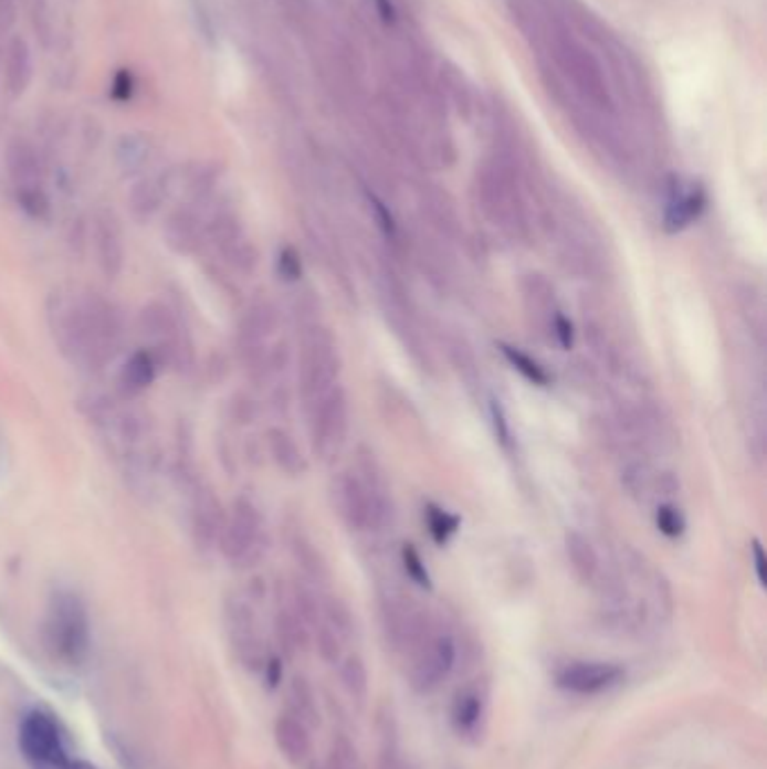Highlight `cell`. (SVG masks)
Instances as JSON below:
<instances>
[{"mask_svg": "<svg viewBox=\"0 0 767 769\" xmlns=\"http://www.w3.org/2000/svg\"><path fill=\"white\" fill-rule=\"evenodd\" d=\"M19 210L32 219V221H50L52 217V201L48 197V189H28V191H17L14 194Z\"/></svg>", "mask_w": 767, "mask_h": 769, "instance_id": "28", "label": "cell"}, {"mask_svg": "<svg viewBox=\"0 0 767 769\" xmlns=\"http://www.w3.org/2000/svg\"><path fill=\"white\" fill-rule=\"evenodd\" d=\"M626 491L634 497H647L651 495L653 488H660V475H653L651 468L642 462H632L623 468V477H621Z\"/></svg>", "mask_w": 767, "mask_h": 769, "instance_id": "27", "label": "cell"}, {"mask_svg": "<svg viewBox=\"0 0 767 769\" xmlns=\"http://www.w3.org/2000/svg\"><path fill=\"white\" fill-rule=\"evenodd\" d=\"M502 354H504V358L511 362V365H514L527 380H532V382H536V384H547L549 382V376H547V371L534 360V358H529L527 354H523V351H518V349H514V347H502Z\"/></svg>", "mask_w": 767, "mask_h": 769, "instance_id": "31", "label": "cell"}, {"mask_svg": "<svg viewBox=\"0 0 767 769\" xmlns=\"http://www.w3.org/2000/svg\"><path fill=\"white\" fill-rule=\"evenodd\" d=\"M376 8H378V14H380L382 21H386V23H395L397 10H395V6H392V0H376Z\"/></svg>", "mask_w": 767, "mask_h": 769, "instance_id": "44", "label": "cell"}, {"mask_svg": "<svg viewBox=\"0 0 767 769\" xmlns=\"http://www.w3.org/2000/svg\"><path fill=\"white\" fill-rule=\"evenodd\" d=\"M308 417L315 455L332 457L334 453H338L349 428V405L345 390L336 384L332 392H327L308 408Z\"/></svg>", "mask_w": 767, "mask_h": 769, "instance_id": "10", "label": "cell"}, {"mask_svg": "<svg viewBox=\"0 0 767 769\" xmlns=\"http://www.w3.org/2000/svg\"><path fill=\"white\" fill-rule=\"evenodd\" d=\"M0 71H3L6 93L12 99H19L28 93L34 77V59H32L30 43L21 34L10 36L3 50V63H0Z\"/></svg>", "mask_w": 767, "mask_h": 769, "instance_id": "16", "label": "cell"}, {"mask_svg": "<svg viewBox=\"0 0 767 769\" xmlns=\"http://www.w3.org/2000/svg\"><path fill=\"white\" fill-rule=\"evenodd\" d=\"M162 239L174 254H180V256L199 254L208 245L203 210L180 203L176 210L167 214L162 225Z\"/></svg>", "mask_w": 767, "mask_h": 769, "instance_id": "13", "label": "cell"}, {"mask_svg": "<svg viewBox=\"0 0 767 769\" xmlns=\"http://www.w3.org/2000/svg\"><path fill=\"white\" fill-rule=\"evenodd\" d=\"M48 327L61 356L84 373L104 371L126 336L124 315L113 299L73 286L48 297Z\"/></svg>", "mask_w": 767, "mask_h": 769, "instance_id": "1", "label": "cell"}, {"mask_svg": "<svg viewBox=\"0 0 767 769\" xmlns=\"http://www.w3.org/2000/svg\"><path fill=\"white\" fill-rule=\"evenodd\" d=\"M549 327H551V334H554V338L558 340L560 347L569 349L574 345V329H571V323L565 315L554 310L551 317H549Z\"/></svg>", "mask_w": 767, "mask_h": 769, "instance_id": "39", "label": "cell"}, {"mask_svg": "<svg viewBox=\"0 0 767 769\" xmlns=\"http://www.w3.org/2000/svg\"><path fill=\"white\" fill-rule=\"evenodd\" d=\"M453 725L460 736H475L484 720V697L477 688H462L453 702Z\"/></svg>", "mask_w": 767, "mask_h": 769, "instance_id": "23", "label": "cell"}, {"mask_svg": "<svg viewBox=\"0 0 767 769\" xmlns=\"http://www.w3.org/2000/svg\"><path fill=\"white\" fill-rule=\"evenodd\" d=\"M0 63H3V48H0Z\"/></svg>", "mask_w": 767, "mask_h": 769, "instance_id": "47", "label": "cell"}, {"mask_svg": "<svg viewBox=\"0 0 767 769\" xmlns=\"http://www.w3.org/2000/svg\"><path fill=\"white\" fill-rule=\"evenodd\" d=\"M45 644L63 666H82L91 653V617L80 594L56 590L45 614Z\"/></svg>", "mask_w": 767, "mask_h": 769, "instance_id": "2", "label": "cell"}, {"mask_svg": "<svg viewBox=\"0 0 767 769\" xmlns=\"http://www.w3.org/2000/svg\"><path fill=\"white\" fill-rule=\"evenodd\" d=\"M658 527L664 536H671V538H677L682 536L684 531V518L680 516V510L673 508V506H660L658 508Z\"/></svg>", "mask_w": 767, "mask_h": 769, "instance_id": "37", "label": "cell"}, {"mask_svg": "<svg viewBox=\"0 0 767 769\" xmlns=\"http://www.w3.org/2000/svg\"><path fill=\"white\" fill-rule=\"evenodd\" d=\"M71 769H97V767H93L91 762H84V760H73Z\"/></svg>", "mask_w": 767, "mask_h": 769, "instance_id": "46", "label": "cell"}, {"mask_svg": "<svg viewBox=\"0 0 767 769\" xmlns=\"http://www.w3.org/2000/svg\"><path fill=\"white\" fill-rule=\"evenodd\" d=\"M134 93H136V77L132 71H117L113 75V82H111V97L115 102H132L134 99Z\"/></svg>", "mask_w": 767, "mask_h": 769, "instance_id": "35", "label": "cell"}, {"mask_svg": "<svg viewBox=\"0 0 767 769\" xmlns=\"http://www.w3.org/2000/svg\"><path fill=\"white\" fill-rule=\"evenodd\" d=\"M323 621L343 639H351L354 634V617L349 612V608L340 601V599H327L323 605Z\"/></svg>", "mask_w": 767, "mask_h": 769, "instance_id": "29", "label": "cell"}, {"mask_svg": "<svg viewBox=\"0 0 767 769\" xmlns=\"http://www.w3.org/2000/svg\"><path fill=\"white\" fill-rule=\"evenodd\" d=\"M217 547L223 558L239 569L260 565L266 556L269 531L264 513L248 495H239L225 513V523Z\"/></svg>", "mask_w": 767, "mask_h": 769, "instance_id": "4", "label": "cell"}, {"mask_svg": "<svg viewBox=\"0 0 767 769\" xmlns=\"http://www.w3.org/2000/svg\"><path fill=\"white\" fill-rule=\"evenodd\" d=\"M91 239L95 250V262L106 280H117L126 264L124 230L113 210H97L91 223Z\"/></svg>", "mask_w": 767, "mask_h": 769, "instance_id": "11", "label": "cell"}, {"mask_svg": "<svg viewBox=\"0 0 767 769\" xmlns=\"http://www.w3.org/2000/svg\"><path fill=\"white\" fill-rule=\"evenodd\" d=\"M275 740H277L280 751L286 756V760H291L295 765L304 762L311 754L308 727L291 714L280 716V720L275 723Z\"/></svg>", "mask_w": 767, "mask_h": 769, "instance_id": "21", "label": "cell"}, {"mask_svg": "<svg viewBox=\"0 0 767 769\" xmlns=\"http://www.w3.org/2000/svg\"><path fill=\"white\" fill-rule=\"evenodd\" d=\"M158 362L147 349H138L132 356H126L117 371V390L122 399L134 401L145 394L158 376Z\"/></svg>", "mask_w": 767, "mask_h": 769, "instance_id": "17", "label": "cell"}, {"mask_svg": "<svg viewBox=\"0 0 767 769\" xmlns=\"http://www.w3.org/2000/svg\"><path fill=\"white\" fill-rule=\"evenodd\" d=\"M19 749L32 769H71L75 760L69 756L56 720L41 709L21 720Z\"/></svg>", "mask_w": 767, "mask_h": 769, "instance_id": "7", "label": "cell"}, {"mask_svg": "<svg viewBox=\"0 0 767 769\" xmlns=\"http://www.w3.org/2000/svg\"><path fill=\"white\" fill-rule=\"evenodd\" d=\"M428 527H430L437 542H445L449 540V536L458 529V518L449 516V513L437 508V506H428Z\"/></svg>", "mask_w": 767, "mask_h": 769, "instance_id": "33", "label": "cell"}, {"mask_svg": "<svg viewBox=\"0 0 767 769\" xmlns=\"http://www.w3.org/2000/svg\"><path fill=\"white\" fill-rule=\"evenodd\" d=\"M6 167L8 176L12 180L14 194L17 191H28V189H43L45 182V171H43V160L34 143L28 138H14L10 140L6 149Z\"/></svg>", "mask_w": 767, "mask_h": 769, "instance_id": "14", "label": "cell"}, {"mask_svg": "<svg viewBox=\"0 0 767 769\" xmlns=\"http://www.w3.org/2000/svg\"><path fill=\"white\" fill-rule=\"evenodd\" d=\"M232 414L239 423H250L254 421V417H258V405H254V401L245 394H237L232 399Z\"/></svg>", "mask_w": 767, "mask_h": 769, "instance_id": "40", "label": "cell"}, {"mask_svg": "<svg viewBox=\"0 0 767 769\" xmlns=\"http://www.w3.org/2000/svg\"><path fill=\"white\" fill-rule=\"evenodd\" d=\"M338 373L340 356L334 336L317 323L304 327L300 351V397L306 410L336 388Z\"/></svg>", "mask_w": 767, "mask_h": 769, "instance_id": "5", "label": "cell"}, {"mask_svg": "<svg viewBox=\"0 0 767 769\" xmlns=\"http://www.w3.org/2000/svg\"><path fill=\"white\" fill-rule=\"evenodd\" d=\"M206 243L214 247L221 262L239 275H252L260 264V250L248 236L234 210L217 206L206 217Z\"/></svg>", "mask_w": 767, "mask_h": 769, "instance_id": "6", "label": "cell"}, {"mask_svg": "<svg viewBox=\"0 0 767 769\" xmlns=\"http://www.w3.org/2000/svg\"><path fill=\"white\" fill-rule=\"evenodd\" d=\"M288 697H291V716L302 720L306 727H317L319 725L317 702H315L311 684L304 677H295L293 680Z\"/></svg>", "mask_w": 767, "mask_h": 769, "instance_id": "24", "label": "cell"}, {"mask_svg": "<svg viewBox=\"0 0 767 769\" xmlns=\"http://www.w3.org/2000/svg\"><path fill=\"white\" fill-rule=\"evenodd\" d=\"M266 680L271 686H277L282 682V662L277 657H273L269 664H266Z\"/></svg>", "mask_w": 767, "mask_h": 769, "instance_id": "45", "label": "cell"}, {"mask_svg": "<svg viewBox=\"0 0 767 769\" xmlns=\"http://www.w3.org/2000/svg\"><path fill=\"white\" fill-rule=\"evenodd\" d=\"M406 662L410 666L408 682L417 693L428 695L437 691L441 682L451 675L458 662V644L453 634L434 628Z\"/></svg>", "mask_w": 767, "mask_h": 769, "instance_id": "8", "label": "cell"}, {"mask_svg": "<svg viewBox=\"0 0 767 769\" xmlns=\"http://www.w3.org/2000/svg\"><path fill=\"white\" fill-rule=\"evenodd\" d=\"M491 414H493V425H495V434H497L500 443H502V445H511V430H508L504 410H502V405H500L497 401H493Z\"/></svg>", "mask_w": 767, "mask_h": 769, "instance_id": "42", "label": "cell"}, {"mask_svg": "<svg viewBox=\"0 0 767 769\" xmlns=\"http://www.w3.org/2000/svg\"><path fill=\"white\" fill-rule=\"evenodd\" d=\"M752 558H754V569H756V579L760 586L767 583V558H765V551L760 547V542L756 540L752 545Z\"/></svg>", "mask_w": 767, "mask_h": 769, "instance_id": "43", "label": "cell"}, {"mask_svg": "<svg viewBox=\"0 0 767 769\" xmlns=\"http://www.w3.org/2000/svg\"><path fill=\"white\" fill-rule=\"evenodd\" d=\"M403 565H406V571L410 579L421 586V588H430V573L421 560V556L417 554V549L412 545H406L403 547Z\"/></svg>", "mask_w": 767, "mask_h": 769, "instance_id": "34", "label": "cell"}, {"mask_svg": "<svg viewBox=\"0 0 767 769\" xmlns=\"http://www.w3.org/2000/svg\"><path fill=\"white\" fill-rule=\"evenodd\" d=\"M369 206L374 210V219H376L380 232L386 234L388 239H395L397 236V221H395L392 212L386 206H382L376 197H371V194H369Z\"/></svg>", "mask_w": 767, "mask_h": 769, "instance_id": "38", "label": "cell"}, {"mask_svg": "<svg viewBox=\"0 0 767 769\" xmlns=\"http://www.w3.org/2000/svg\"><path fill=\"white\" fill-rule=\"evenodd\" d=\"M154 156V143L147 134H124L115 145V160L124 173H140Z\"/></svg>", "mask_w": 767, "mask_h": 769, "instance_id": "22", "label": "cell"}, {"mask_svg": "<svg viewBox=\"0 0 767 769\" xmlns=\"http://www.w3.org/2000/svg\"><path fill=\"white\" fill-rule=\"evenodd\" d=\"M19 21L17 0H0V34H8Z\"/></svg>", "mask_w": 767, "mask_h": 769, "instance_id": "41", "label": "cell"}, {"mask_svg": "<svg viewBox=\"0 0 767 769\" xmlns=\"http://www.w3.org/2000/svg\"><path fill=\"white\" fill-rule=\"evenodd\" d=\"M707 206L705 189L697 185H684L677 176L671 178L669 201L664 212V228L669 232L684 230L693 219H697Z\"/></svg>", "mask_w": 767, "mask_h": 769, "instance_id": "15", "label": "cell"}, {"mask_svg": "<svg viewBox=\"0 0 767 769\" xmlns=\"http://www.w3.org/2000/svg\"><path fill=\"white\" fill-rule=\"evenodd\" d=\"M340 680L347 688V693L358 702L363 704L367 699V693H369V673H367V666L365 662L358 657V655H347L340 664Z\"/></svg>", "mask_w": 767, "mask_h": 769, "instance_id": "25", "label": "cell"}, {"mask_svg": "<svg viewBox=\"0 0 767 769\" xmlns=\"http://www.w3.org/2000/svg\"><path fill=\"white\" fill-rule=\"evenodd\" d=\"M288 545H291V551L293 556L297 558V562L302 565V569L313 576V579H323L325 576V562L323 558H319V554L315 551V547L306 540V536L297 529H288Z\"/></svg>", "mask_w": 767, "mask_h": 769, "instance_id": "26", "label": "cell"}, {"mask_svg": "<svg viewBox=\"0 0 767 769\" xmlns=\"http://www.w3.org/2000/svg\"><path fill=\"white\" fill-rule=\"evenodd\" d=\"M28 3H30V0H28Z\"/></svg>", "mask_w": 767, "mask_h": 769, "instance_id": "48", "label": "cell"}, {"mask_svg": "<svg viewBox=\"0 0 767 769\" xmlns=\"http://www.w3.org/2000/svg\"><path fill=\"white\" fill-rule=\"evenodd\" d=\"M165 201H167V187H165L162 176L138 178L132 185L129 194H126V206H129V212L138 223L151 221L160 212Z\"/></svg>", "mask_w": 767, "mask_h": 769, "instance_id": "18", "label": "cell"}, {"mask_svg": "<svg viewBox=\"0 0 767 769\" xmlns=\"http://www.w3.org/2000/svg\"><path fill=\"white\" fill-rule=\"evenodd\" d=\"M266 445H269V455L273 457L275 466L282 473L297 477L306 471V460L300 451L297 441L284 428H271L266 432Z\"/></svg>", "mask_w": 767, "mask_h": 769, "instance_id": "20", "label": "cell"}, {"mask_svg": "<svg viewBox=\"0 0 767 769\" xmlns=\"http://www.w3.org/2000/svg\"><path fill=\"white\" fill-rule=\"evenodd\" d=\"M621 666L610 662H571L554 673L558 688L574 695H599L623 682Z\"/></svg>", "mask_w": 767, "mask_h": 769, "instance_id": "12", "label": "cell"}, {"mask_svg": "<svg viewBox=\"0 0 767 769\" xmlns=\"http://www.w3.org/2000/svg\"><path fill=\"white\" fill-rule=\"evenodd\" d=\"M565 551H567L574 576H577L581 583L595 586L601 579L599 554L586 536H581L577 531L567 534L565 536Z\"/></svg>", "mask_w": 767, "mask_h": 769, "instance_id": "19", "label": "cell"}, {"mask_svg": "<svg viewBox=\"0 0 767 769\" xmlns=\"http://www.w3.org/2000/svg\"><path fill=\"white\" fill-rule=\"evenodd\" d=\"M189 495V536L199 551H212L219 545V536L225 523V508L214 488L197 475L185 484Z\"/></svg>", "mask_w": 767, "mask_h": 769, "instance_id": "9", "label": "cell"}, {"mask_svg": "<svg viewBox=\"0 0 767 769\" xmlns=\"http://www.w3.org/2000/svg\"><path fill=\"white\" fill-rule=\"evenodd\" d=\"M136 329L160 367L167 365L180 373L195 369V345L171 306L165 302L145 304L136 317Z\"/></svg>", "mask_w": 767, "mask_h": 769, "instance_id": "3", "label": "cell"}, {"mask_svg": "<svg viewBox=\"0 0 767 769\" xmlns=\"http://www.w3.org/2000/svg\"><path fill=\"white\" fill-rule=\"evenodd\" d=\"M378 769H412L410 762H406V758L401 756L399 745H397V738H395V734L390 731V725H388V731L382 734V747H380Z\"/></svg>", "mask_w": 767, "mask_h": 769, "instance_id": "32", "label": "cell"}, {"mask_svg": "<svg viewBox=\"0 0 767 769\" xmlns=\"http://www.w3.org/2000/svg\"><path fill=\"white\" fill-rule=\"evenodd\" d=\"M277 271L280 275L286 280V282H297L302 277V262H300V254L295 252V247L291 245H284L280 250V256H277Z\"/></svg>", "mask_w": 767, "mask_h": 769, "instance_id": "36", "label": "cell"}, {"mask_svg": "<svg viewBox=\"0 0 767 769\" xmlns=\"http://www.w3.org/2000/svg\"><path fill=\"white\" fill-rule=\"evenodd\" d=\"M315 641H317L319 657H323L332 666L340 664V660H343V639L325 621H319L315 625Z\"/></svg>", "mask_w": 767, "mask_h": 769, "instance_id": "30", "label": "cell"}]
</instances>
